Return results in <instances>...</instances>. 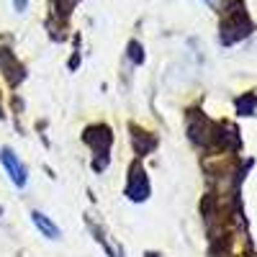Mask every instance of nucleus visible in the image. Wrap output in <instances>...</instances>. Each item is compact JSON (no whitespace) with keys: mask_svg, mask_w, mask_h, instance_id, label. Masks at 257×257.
<instances>
[{"mask_svg":"<svg viewBox=\"0 0 257 257\" xmlns=\"http://www.w3.org/2000/svg\"><path fill=\"white\" fill-rule=\"evenodd\" d=\"M82 142L88 144L93 149L95 155V170H103L105 165H108V149L113 144V132L111 126L105 123H93L82 132Z\"/></svg>","mask_w":257,"mask_h":257,"instance_id":"2","label":"nucleus"},{"mask_svg":"<svg viewBox=\"0 0 257 257\" xmlns=\"http://www.w3.org/2000/svg\"><path fill=\"white\" fill-rule=\"evenodd\" d=\"M75 6V0H52V11L59 21H67L70 18V11Z\"/></svg>","mask_w":257,"mask_h":257,"instance_id":"8","label":"nucleus"},{"mask_svg":"<svg viewBox=\"0 0 257 257\" xmlns=\"http://www.w3.org/2000/svg\"><path fill=\"white\" fill-rule=\"evenodd\" d=\"M252 105H254V98H242V100H237V108H239L242 113H249Z\"/></svg>","mask_w":257,"mask_h":257,"instance_id":"10","label":"nucleus"},{"mask_svg":"<svg viewBox=\"0 0 257 257\" xmlns=\"http://www.w3.org/2000/svg\"><path fill=\"white\" fill-rule=\"evenodd\" d=\"M206 3H211V6H216V0H206Z\"/></svg>","mask_w":257,"mask_h":257,"instance_id":"14","label":"nucleus"},{"mask_svg":"<svg viewBox=\"0 0 257 257\" xmlns=\"http://www.w3.org/2000/svg\"><path fill=\"white\" fill-rule=\"evenodd\" d=\"M128 128H132V147H134L137 157H144V155H149V152H152V149L157 147V137H155V134L144 132V128H139L137 123H132Z\"/></svg>","mask_w":257,"mask_h":257,"instance_id":"6","label":"nucleus"},{"mask_svg":"<svg viewBox=\"0 0 257 257\" xmlns=\"http://www.w3.org/2000/svg\"><path fill=\"white\" fill-rule=\"evenodd\" d=\"M126 196H128V201H134V203H142V201L149 198V178H147V170L142 167L139 160H134L132 167H128Z\"/></svg>","mask_w":257,"mask_h":257,"instance_id":"3","label":"nucleus"},{"mask_svg":"<svg viewBox=\"0 0 257 257\" xmlns=\"http://www.w3.org/2000/svg\"><path fill=\"white\" fill-rule=\"evenodd\" d=\"M0 165H3V170L8 173V178L13 180L16 188H24V185H26V180H29L26 167L21 165V160L16 157V152H13L11 147H3V149H0Z\"/></svg>","mask_w":257,"mask_h":257,"instance_id":"5","label":"nucleus"},{"mask_svg":"<svg viewBox=\"0 0 257 257\" xmlns=\"http://www.w3.org/2000/svg\"><path fill=\"white\" fill-rule=\"evenodd\" d=\"M0 118H3V103H0Z\"/></svg>","mask_w":257,"mask_h":257,"instance_id":"13","label":"nucleus"},{"mask_svg":"<svg viewBox=\"0 0 257 257\" xmlns=\"http://www.w3.org/2000/svg\"><path fill=\"white\" fill-rule=\"evenodd\" d=\"M144 257H162V254H157V252H147Z\"/></svg>","mask_w":257,"mask_h":257,"instance_id":"12","label":"nucleus"},{"mask_svg":"<svg viewBox=\"0 0 257 257\" xmlns=\"http://www.w3.org/2000/svg\"><path fill=\"white\" fill-rule=\"evenodd\" d=\"M126 54H128V59H132L134 64H142V62H144V49H142V44H139L137 39H132V41H128Z\"/></svg>","mask_w":257,"mask_h":257,"instance_id":"9","label":"nucleus"},{"mask_svg":"<svg viewBox=\"0 0 257 257\" xmlns=\"http://www.w3.org/2000/svg\"><path fill=\"white\" fill-rule=\"evenodd\" d=\"M31 221H34V226L44 234L47 239H59V226H57L49 216H44L41 211H34V213H31Z\"/></svg>","mask_w":257,"mask_h":257,"instance_id":"7","label":"nucleus"},{"mask_svg":"<svg viewBox=\"0 0 257 257\" xmlns=\"http://www.w3.org/2000/svg\"><path fill=\"white\" fill-rule=\"evenodd\" d=\"M252 31V21L244 11V6L239 0H231V11H226L224 21H221V41L224 44H234L244 36H249Z\"/></svg>","mask_w":257,"mask_h":257,"instance_id":"1","label":"nucleus"},{"mask_svg":"<svg viewBox=\"0 0 257 257\" xmlns=\"http://www.w3.org/2000/svg\"><path fill=\"white\" fill-rule=\"evenodd\" d=\"M0 72H3V77L11 88H18L26 77V67L18 62V57L11 49H0Z\"/></svg>","mask_w":257,"mask_h":257,"instance_id":"4","label":"nucleus"},{"mask_svg":"<svg viewBox=\"0 0 257 257\" xmlns=\"http://www.w3.org/2000/svg\"><path fill=\"white\" fill-rule=\"evenodd\" d=\"M13 6H16V11H18V13H24V11H26V6H29V0H13Z\"/></svg>","mask_w":257,"mask_h":257,"instance_id":"11","label":"nucleus"}]
</instances>
